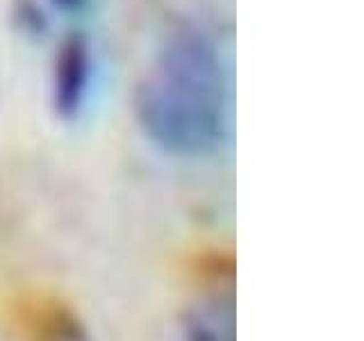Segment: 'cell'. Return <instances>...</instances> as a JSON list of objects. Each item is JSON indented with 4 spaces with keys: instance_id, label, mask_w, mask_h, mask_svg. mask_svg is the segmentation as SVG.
Wrapping results in <instances>:
<instances>
[{
    "instance_id": "obj_1",
    "label": "cell",
    "mask_w": 364,
    "mask_h": 341,
    "mask_svg": "<svg viewBox=\"0 0 364 341\" xmlns=\"http://www.w3.org/2000/svg\"><path fill=\"white\" fill-rule=\"evenodd\" d=\"M134 119L171 157H208L225 144L230 85L210 32L180 26L166 34L134 89Z\"/></svg>"
},
{
    "instance_id": "obj_2",
    "label": "cell",
    "mask_w": 364,
    "mask_h": 341,
    "mask_svg": "<svg viewBox=\"0 0 364 341\" xmlns=\"http://www.w3.org/2000/svg\"><path fill=\"white\" fill-rule=\"evenodd\" d=\"M94 53L82 34H71L60 43L53 64V107L62 121H75L87 107Z\"/></svg>"
},
{
    "instance_id": "obj_3",
    "label": "cell",
    "mask_w": 364,
    "mask_h": 341,
    "mask_svg": "<svg viewBox=\"0 0 364 341\" xmlns=\"http://www.w3.org/2000/svg\"><path fill=\"white\" fill-rule=\"evenodd\" d=\"M235 298L230 291H210L185 318V341H237Z\"/></svg>"
},
{
    "instance_id": "obj_4",
    "label": "cell",
    "mask_w": 364,
    "mask_h": 341,
    "mask_svg": "<svg viewBox=\"0 0 364 341\" xmlns=\"http://www.w3.org/2000/svg\"><path fill=\"white\" fill-rule=\"evenodd\" d=\"M16 21H18V28L30 34H39L46 30L43 14L37 9V5L30 3V0H21L16 5Z\"/></svg>"
},
{
    "instance_id": "obj_5",
    "label": "cell",
    "mask_w": 364,
    "mask_h": 341,
    "mask_svg": "<svg viewBox=\"0 0 364 341\" xmlns=\"http://www.w3.org/2000/svg\"><path fill=\"white\" fill-rule=\"evenodd\" d=\"M50 5H55L62 11H68V14H73V11H82L89 5V0H50Z\"/></svg>"
}]
</instances>
